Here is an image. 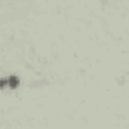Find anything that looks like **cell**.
Returning a JSON list of instances; mask_svg holds the SVG:
<instances>
[{
    "label": "cell",
    "mask_w": 129,
    "mask_h": 129,
    "mask_svg": "<svg viewBox=\"0 0 129 129\" xmlns=\"http://www.w3.org/2000/svg\"><path fill=\"white\" fill-rule=\"evenodd\" d=\"M8 82H9V87H12V88L18 87V78H17V76H9Z\"/></svg>",
    "instance_id": "cell-1"
},
{
    "label": "cell",
    "mask_w": 129,
    "mask_h": 129,
    "mask_svg": "<svg viewBox=\"0 0 129 129\" xmlns=\"http://www.w3.org/2000/svg\"><path fill=\"white\" fill-rule=\"evenodd\" d=\"M0 84H2V87H5L8 84V79H2V81H0Z\"/></svg>",
    "instance_id": "cell-2"
}]
</instances>
